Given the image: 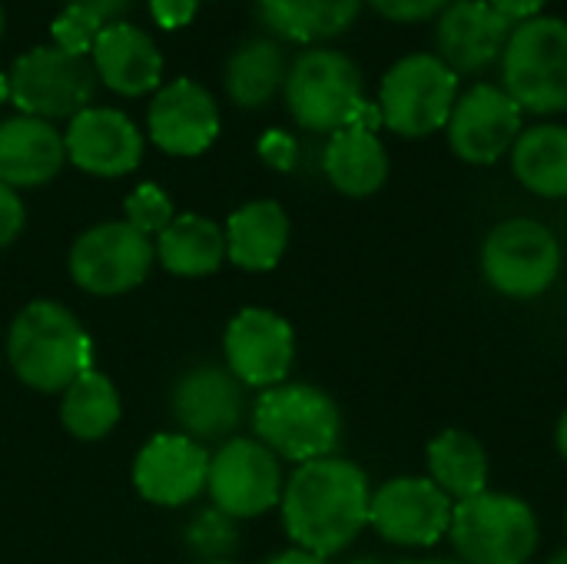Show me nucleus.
<instances>
[{
	"instance_id": "b1692460",
	"label": "nucleus",
	"mask_w": 567,
	"mask_h": 564,
	"mask_svg": "<svg viewBox=\"0 0 567 564\" xmlns=\"http://www.w3.org/2000/svg\"><path fill=\"white\" fill-rule=\"evenodd\" d=\"M156 256L166 273L183 279L213 276L226 259V233L213 219L199 213L176 216L159 236H156Z\"/></svg>"
},
{
	"instance_id": "de8ad7c7",
	"label": "nucleus",
	"mask_w": 567,
	"mask_h": 564,
	"mask_svg": "<svg viewBox=\"0 0 567 564\" xmlns=\"http://www.w3.org/2000/svg\"><path fill=\"white\" fill-rule=\"evenodd\" d=\"M565 529H567V515H565Z\"/></svg>"
},
{
	"instance_id": "4c0bfd02",
	"label": "nucleus",
	"mask_w": 567,
	"mask_h": 564,
	"mask_svg": "<svg viewBox=\"0 0 567 564\" xmlns=\"http://www.w3.org/2000/svg\"><path fill=\"white\" fill-rule=\"evenodd\" d=\"M66 3H73V7H83V10H90V13H96L103 23H116V17H123L126 13V7L133 3V0H66Z\"/></svg>"
},
{
	"instance_id": "37998d69",
	"label": "nucleus",
	"mask_w": 567,
	"mask_h": 564,
	"mask_svg": "<svg viewBox=\"0 0 567 564\" xmlns=\"http://www.w3.org/2000/svg\"><path fill=\"white\" fill-rule=\"evenodd\" d=\"M415 564H465V562H415Z\"/></svg>"
},
{
	"instance_id": "412c9836",
	"label": "nucleus",
	"mask_w": 567,
	"mask_h": 564,
	"mask_svg": "<svg viewBox=\"0 0 567 564\" xmlns=\"http://www.w3.org/2000/svg\"><path fill=\"white\" fill-rule=\"evenodd\" d=\"M66 163L63 136L53 123L37 116H10L0 123V183L30 189L50 183Z\"/></svg>"
},
{
	"instance_id": "c03bdc74",
	"label": "nucleus",
	"mask_w": 567,
	"mask_h": 564,
	"mask_svg": "<svg viewBox=\"0 0 567 564\" xmlns=\"http://www.w3.org/2000/svg\"><path fill=\"white\" fill-rule=\"evenodd\" d=\"M0 37H3V7H0Z\"/></svg>"
},
{
	"instance_id": "f704fd0d",
	"label": "nucleus",
	"mask_w": 567,
	"mask_h": 564,
	"mask_svg": "<svg viewBox=\"0 0 567 564\" xmlns=\"http://www.w3.org/2000/svg\"><path fill=\"white\" fill-rule=\"evenodd\" d=\"M27 226V209H23V199L17 196V189L3 186L0 183V249L10 246Z\"/></svg>"
},
{
	"instance_id": "39448f33",
	"label": "nucleus",
	"mask_w": 567,
	"mask_h": 564,
	"mask_svg": "<svg viewBox=\"0 0 567 564\" xmlns=\"http://www.w3.org/2000/svg\"><path fill=\"white\" fill-rule=\"evenodd\" d=\"M505 93L525 113H565L567 110V20L532 17L518 23L502 53Z\"/></svg>"
},
{
	"instance_id": "2f4dec72",
	"label": "nucleus",
	"mask_w": 567,
	"mask_h": 564,
	"mask_svg": "<svg viewBox=\"0 0 567 564\" xmlns=\"http://www.w3.org/2000/svg\"><path fill=\"white\" fill-rule=\"evenodd\" d=\"M173 219H176L173 203H169V196H166L159 186L143 183V186H136V189L126 196V223H130L133 229H140L143 236H150V239L159 236Z\"/></svg>"
},
{
	"instance_id": "ddd939ff",
	"label": "nucleus",
	"mask_w": 567,
	"mask_h": 564,
	"mask_svg": "<svg viewBox=\"0 0 567 564\" xmlns=\"http://www.w3.org/2000/svg\"><path fill=\"white\" fill-rule=\"evenodd\" d=\"M445 130L458 160L472 166H492L512 153L515 140L522 136V110L502 86L478 83L458 93Z\"/></svg>"
},
{
	"instance_id": "49530a36",
	"label": "nucleus",
	"mask_w": 567,
	"mask_h": 564,
	"mask_svg": "<svg viewBox=\"0 0 567 564\" xmlns=\"http://www.w3.org/2000/svg\"><path fill=\"white\" fill-rule=\"evenodd\" d=\"M206 564H233V562H226V558H219V562H206Z\"/></svg>"
},
{
	"instance_id": "a18cd8bd",
	"label": "nucleus",
	"mask_w": 567,
	"mask_h": 564,
	"mask_svg": "<svg viewBox=\"0 0 567 564\" xmlns=\"http://www.w3.org/2000/svg\"><path fill=\"white\" fill-rule=\"evenodd\" d=\"M359 564H382L379 558H365V562H359Z\"/></svg>"
},
{
	"instance_id": "f3484780",
	"label": "nucleus",
	"mask_w": 567,
	"mask_h": 564,
	"mask_svg": "<svg viewBox=\"0 0 567 564\" xmlns=\"http://www.w3.org/2000/svg\"><path fill=\"white\" fill-rule=\"evenodd\" d=\"M243 382L223 366H199L173 389V419L196 442L229 439L243 422Z\"/></svg>"
},
{
	"instance_id": "c756f323",
	"label": "nucleus",
	"mask_w": 567,
	"mask_h": 564,
	"mask_svg": "<svg viewBox=\"0 0 567 564\" xmlns=\"http://www.w3.org/2000/svg\"><path fill=\"white\" fill-rule=\"evenodd\" d=\"M186 542H189V548L199 555V558H206V562H219L223 555H229L233 548H236V519H229L226 512H219V509H206V512H199L193 522H189V529H186Z\"/></svg>"
},
{
	"instance_id": "ea45409f",
	"label": "nucleus",
	"mask_w": 567,
	"mask_h": 564,
	"mask_svg": "<svg viewBox=\"0 0 567 564\" xmlns=\"http://www.w3.org/2000/svg\"><path fill=\"white\" fill-rule=\"evenodd\" d=\"M555 445H558V455L567 462V412L558 419V429H555Z\"/></svg>"
},
{
	"instance_id": "9d476101",
	"label": "nucleus",
	"mask_w": 567,
	"mask_h": 564,
	"mask_svg": "<svg viewBox=\"0 0 567 564\" xmlns=\"http://www.w3.org/2000/svg\"><path fill=\"white\" fill-rule=\"evenodd\" d=\"M156 259L150 236L123 223H100L86 229L70 249V276L90 296H120L140 286Z\"/></svg>"
},
{
	"instance_id": "a19ab883",
	"label": "nucleus",
	"mask_w": 567,
	"mask_h": 564,
	"mask_svg": "<svg viewBox=\"0 0 567 564\" xmlns=\"http://www.w3.org/2000/svg\"><path fill=\"white\" fill-rule=\"evenodd\" d=\"M3 100H10V83H7V76L0 73V103H3Z\"/></svg>"
},
{
	"instance_id": "79ce46f5",
	"label": "nucleus",
	"mask_w": 567,
	"mask_h": 564,
	"mask_svg": "<svg viewBox=\"0 0 567 564\" xmlns=\"http://www.w3.org/2000/svg\"><path fill=\"white\" fill-rule=\"evenodd\" d=\"M548 564H567V548H561L558 555H551V562Z\"/></svg>"
},
{
	"instance_id": "e433bc0d",
	"label": "nucleus",
	"mask_w": 567,
	"mask_h": 564,
	"mask_svg": "<svg viewBox=\"0 0 567 564\" xmlns=\"http://www.w3.org/2000/svg\"><path fill=\"white\" fill-rule=\"evenodd\" d=\"M512 27H518V23H525V20H532V17H542V10H545V3L548 0H488Z\"/></svg>"
},
{
	"instance_id": "4be33fe9",
	"label": "nucleus",
	"mask_w": 567,
	"mask_h": 564,
	"mask_svg": "<svg viewBox=\"0 0 567 564\" xmlns=\"http://www.w3.org/2000/svg\"><path fill=\"white\" fill-rule=\"evenodd\" d=\"M226 256L246 273H269L289 246V216L276 199L239 206L226 223Z\"/></svg>"
},
{
	"instance_id": "393cba45",
	"label": "nucleus",
	"mask_w": 567,
	"mask_h": 564,
	"mask_svg": "<svg viewBox=\"0 0 567 564\" xmlns=\"http://www.w3.org/2000/svg\"><path fill=\"white\" fill-rule=\"evenodd\" d=\"M362 13V0H259L262 23L296 43H319L346 33Z\"/></svg>"
},
{
	"instance_id": "5701e85b",
	"label": "nucleus",
	"mask_w": 567,
	"mask_h": 564,
	"mask_svg": "<svg viewBox=\"0 0 567 564\" xmlns=\"http://www.w3.org/2000/svg\"><path fill=\"white\" fill-rule=\"evenodd\" d=\"M322 170L342 196L365 199L385 186L389 153L372 130L346 126V130L332 133V140L322 153Z\"/></svg>"
},
{
	"instance_id": "f8f14e48",
	"label": "nucleus",
	"mask_w": 567,
	"mask_h": 564,
	"mask_svg": "<svg viewBox=\"0 0 567 564\" xmlns=\"http://www.w3.org/2000/svg\"><path fill=\"white\" fill-rule=\"evenodd\" d=\"M455 502L425 475H399L372 492L369 525L399 548H432L452 529Z\"/></svg>"
},
{
	"instance_id": "4468645a",
	"label": "nucleus",
	"mask_w": 567,
	"mask_h": 564,
	"mask_svg": "<svg viewBox=\"0 0 567 564\" xmlns=\"http://www.w3.org/2000/svg\"><path fill=\"white\" fill-rule=\"evenodd\" d=\"M226 369L252 389H276L286 382L296 359L292 326L269 309H243L233 316L223 336Z\"/></svg>"
},
{
	"instance_id": "bb28decb",
	"label": "nucleus",
	"mask_w": 567,
	"mask_h": 564,
	"mask_svg": "<svg viewBox=\"0 0 567 564\" xmlns=\"http://www.w3.org/2000/svg\"><path fill=\"white\" fill-rule=\"evenodd\" d=\"M512 170L518 183L545 199L567 196V126L542 123L522 130L512 146Z\"/></svg>"
},
{
	"instance_id": "58836bf2",
	"label": "nucleus",
	"mask_w": 567,
	"mask_h": 564,
	"mask_svg": "<svg viewBox=\"0 0 567 564\" xmlns=\"http://www.w3.org/2000/svg\"><path fill=\"white\" fill-rule=\"evenodd\" d=\"M266 564H329L326 558H319V555H309V552H302V548H289V552H279L276 558H269Z\"/></svg>"
},
{
	"instance_id": "423d86ee",
	"label": "nucleus",
	"mask_w": 567,
	"mask_h": 564,
	"mask_svg": "<svg viewBox=\"0 0 567 564\" xmlns=\"http://www.w3.org/2000/svg\"><path fill=\"white\" fill-rule=\"evenodd\" d=\"M282 90L292 120L312 133H339L352 126L365 106L359 66L329 47L306 50L289 66Z\"/></svg>"
},
{
	"instance_id": "1a4fd4ad",
	"label": "nucleus",
	"mask_w": 567,
	"mask_h": 564,
	"mask_svg": "<svg viewBox=\"0 0 567 564\" xmlns=\"http://www.w3.org/2000/svg\"><path fill=\"white\" fill-rule=\"evenodd\" d=\"M10 100L23 116L73 120L96 90V70L86 57L63 53L60 47H37L10 66Z\"/></svg>"
},
{
	"instance_id": "a211bd4d",
	"label": "nucleus",
	"mask_w": 567,
	"mask_h": 564,
	"mask_svg": "<svg viewBox=\"0 0 567 564\" xmlns=\"http://www.w3.org/2000/svg\"><path fill=\"white\" fill-rule=\"evenodd\" d=\"M512 30L488 0H452L435 23L439 60L455 73H478L505 53Z\"/></svg>"
},
{
	"instance_id": "0eeeda50",
	"label": "nucleus",
	"mask_w": 567,
	"mask_h": 564,
	"mask_svg": "<svg viewBox=\"0 0 567 564\" xmlns=\"http://www.w3.org/2000/svg\"><path fill=\"white\" fill-rule=\"evenodd\" d=\"M458 100V73L449 70L439 53L402 57L379 86L382 123L409 140H422L442 130Z\"/></svg>"
},
{
	"instance_id": "9b49d317",
	"label": "nucleus",
	"mask_w": 567,
	"mask_h": 564,
	"mask_svg": "<svg viewBox=\"0 0 567 564\" xmlns=\"http://www.w3.org/2000/svg\"><path fill=\"white\" fill-rule=\"evenodd\" d=\"M206 489L213 505L229 519H259L282 502V469L279 455L259 439H229L216 455H209Z\"/></svg>"
},
{
	"instance_id": "dca6fc26",
	"label": "nucleus",
	"mask_w": 567,
	"mask_h": 564,
	"mask_svg": "<svg viewBox=\"0 0 567 564\" xmlns=\"http://www.w3.org/2000/svg\"><path fill=\"white\" fill-rule=\"evenodd\" d=\"M66 160L90 176H126L143 160V133L136 123L110 106L80 110L63 133Z\"/></svg>"
},
{
	"instance_id": "72a5a7b5",
	"label": "nucleus",
	"mask_w": 567,
	"mask_h": 564,
	"mask_svg": "<svg viewBox=\"0 0 567 564\" xmlns=\"http://www.w3.org/2000/svg\"><path fill=\"white\" fill-rule=\"evenodd\" d=\"M259 156H262L272 170L289 173V170L296 166L299 146H296V140H292L289 133H282V130H269V133H262V140H259Z\"/></svg>"
},
{
	"instance_id": "7c9ffc66",
	"label": "nucleus",
	"mask_w": 567,
	"mask_h": 564,
	"mask_svg": "<svg viewBox=\"0 0 567 564\" xmlns=\"http://www.w3.org/2000/svg\"><path fill=\"white\" fill-rule=\"evenodd\" d=\"M103 20L83 7H73L66 3V10L53 20L50 33H53V47H60L63 53H73V57H86L93 53V43L96 37L103 33Z\"/></svg>"
},
{
	"instance_id": "f257e3e1",
	"label": "nucleus",
	"mask_w": 567,
	"mask_h": 564,
	"mask_svg": "<svg viewBox=\"0 0 567 564\" xmlns=\"http://www.w3.org/2000/svg\"><path fill=\"white\" fill-rule=\"evenodd\" d=\"M369 475L339 455L306 462L282 489V525L296 548L332 558L346 552L369 525Z\"/></svg>"
},
{
	"instance_id": "f03ea898",
	"label": "nucleus",
	"mask_w": 567,
	"mask_h": 564,
	"mask_svg": "<svg viewBox=\"0 0 567 564\" xmlns=\"http://www.w3.org/2000/svg\"><path fill=\"white\" fill-rule=\"evenodd\" d=\"M90 336L76 316L50 299L23 306L7 336V356L17 379L37 392H63L90 369Z\"/></svg>"
},
{
	"instance_id": "6ab92c4d",
	"label": "nucleus",
	"mask_w": 567,
	"mask_h": 564,
	"mask_svg": "<svg viewBox=\"0 0 567 564\" xmlns=\"http://www.w3.org/2000/svg\"><path fill=\"white\" fill-rule=\"evenodd\" d=\"M150 140L169 156H199L219 133V110L206 86L176 80L150 103Z\"/></svg>"
},
{
	"instance_id": "c9c22d12",
	"label": "nucleus",
	"mask_w": 567,
	"mask_h": 564,
	"mask_svg": "<svg viewBox=\"0 0 567 564\" xmlns=\"http://www.w3.org/2000/svg\"><path fill=\"white\" fill-rule=\"evenodd\" d=\"M199 0H150V13L159 27L166 30H179L196 17Z\"/></svg>"
},
{
	"instance_id": "20e7f679",
	"label": "nucleus",
	"mask_w": 567,
	"mask_h": 564,
	"mask_svg": "<svg viewBox=\"0 0 567 564\" xmlns=\"http://www.w3.org/2000/svg\"><path fill=\"white\" fill-rule=\"evenodd\" d=\"M449 539L465 564H528L538 555L542 525L525 499L488 489L455 502Z\"/></svg>"
},
{
	"instance_id": "6e6552de",
	"label": "nucleus",
	"mask_w": 567,
	"mask_h": 564,
	"mask_svg": "<svg viewBox=\"0 0 567 564\" xmlns=\"http://www.w3.org/2000/svg\"><path fill=\"white\" fill-rule=\"evenodd\" d=\"M561 273V243L538 219H505L482 246L485 283L508 299H535Z\"/></svg>"
},
{
	"instance_id": "c85d7f7f",
	"label": "nucleus",
	"mask_w": 567,
	"mask_h": 564,
	"mask_svg": "<svg viewBox=\"0 0 567 564\" xmlns=\"http://www.w3.org/2000/svg\"><path fill=\"white\" fill-rule=\"evenodd\" d=\"M60 419H63V429L70 435L83 439V442H96V439L110 435L116 429V422H120V392H116V386L96 369L80 372L63 389Z\"/></svg>"
},
{
	"instance_id": "cd10ccee",
	"label": "nucleus",
	"mask_w": 567,
	"mask_h": 564,
	"mask_svg": "<svg viewBox=\"0 0 567 564\" xmlns=\"http://www.w3.org/2000/svg\"><path fill=\"white\" fill-rule=\"evenodd\" d=\"M286 57L272 40H249L226 63V93L236 106H266L286 83Z\"/></svg>"
},
{
	"instance_id": "aec40b11",
	"label": "nucleus",
	"mask_w": 567,
	"mask_h": 564,
	"mask_svg": "<svg viewBox=\"0 0 567 564\" xmlns=\"http://www.w3.org/2000/svg\"><path fill=\"white\" fill-rule=\"evenodd\" d=\"M90 57L96 76L120 96H143L159 86L163 53L153 37L133 23H106Z\"/></svg>"
},
{
	"instance_id": "2eb2a0df",
	"label": "nucleus",
	"mask_w": 567,
	"mask_h": 564,
	"mask_svg": "<svg viewBox=\"0 0 567 564\" xmlns=\"http://www.w3.org/2000/svg\"><path fill=\"white\" fill-rule=\"evenodd\" d=\"M209 479V452L203 442L183 435V432H166L150 439L133 465V485L136 492L163 509H176L193 502Z\"/></svg>"
},
{
	"instance_id": "a878e982",
	"label": "nucleus",
	"mask_w": 567,
	"mask_h": 564,
	"mask_svg": "<svg viewBox=\"0 0 567 564\" xmlns=\"http://www.w3.org/2000/svg\"><path fill=\"white\" fill-rule=\"evenodd\" d=\"M429 479L452 499L465 502L488 492V455L485 445L465 429H445L429 442L425 452Z\"/></svg>"
},
{
	"instance_id": "7ed1b4c3",
	"label": "nucleus",
	"mask_w": 567,
	"mask_h": 564,
	"mask_svg": "<svg viewBox=\"0 0 567 564\" xmlns=\"http://www.w3.org/2000/svg\"><path fill=\"white\" fill-rule=\"evenodd\" d=\"M252 422L256 439L296 465L336 455L342 442V412L336 399L306 382H282L266 389L256 399Z\"/></svg>"
},
{
	"instance_id": "473e14b6",
	"label": "nucleus",
	"mask_w": 567,
	"mask_h": 564,
	"mask_svg": "<svg viewBox=\"0 0 567 564\" xmlns=\"http://www.w3.org/2000/svg\"><path fill=\"white\" fill-rule=\"evenodd\" d=\"M369 3L395 23H419V20L439 17L452 0H369Z\"/></svg>"
}]
</instances>
